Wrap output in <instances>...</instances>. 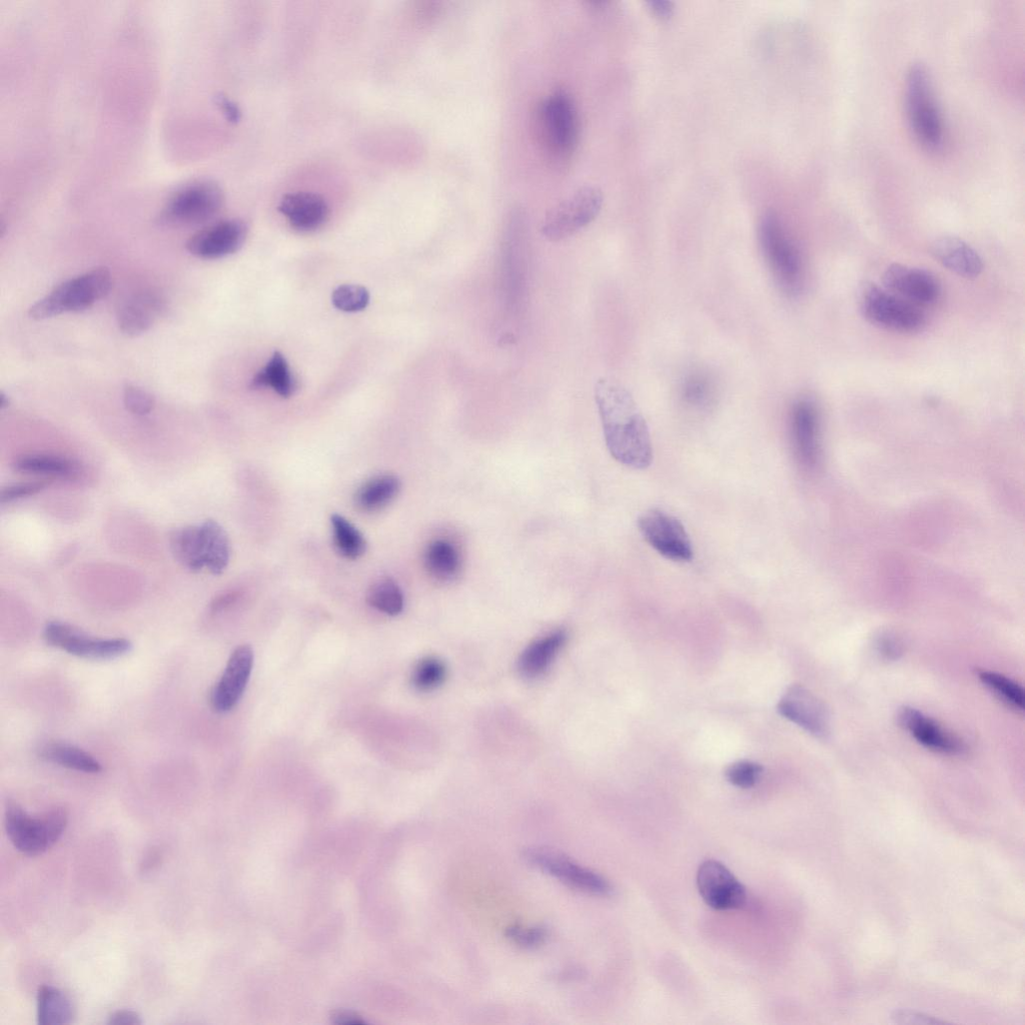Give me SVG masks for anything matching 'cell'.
<instances>
[{
  "label": "cell",
  "instance_id": "obj_1",
  "mask_svg": "<svg viewBox=\"0 0 1025 1025\" xmlns=\"http://www.w3.org/2000/svg\"><path fill=\"white\" fill-rule=\"evenodd\" d=\"M595 401L612 457L628 468H648L653 460L650 432L631 393L614 381L600 379Z\"/></svg>",
  "mask_w": 1025,
  "mask_h": 1025
},
{
  "label": "cell",
  "instance_id": "obj_2",
  "mask_svg": "<svg viewBox=\"0 0 1025 1025\" xmlns=\"http://www.w3.org/2000/svg\"><path fill=\"white\" fill-rule=\"evenodd\" d=\"M530 245L526 215L521 210H514L503 229L499 256V293L509 319H519L527 309L531 272Z\"/></svg>",
  "mask_w": 1025,
  "mask_h": 1025
},
{
  "label": "cell",
  "instance_id": "obj_3",
  "mask_svg": "<svg viewBox=\"0 0 1025 1025\" xmlns=\"http://www.w3.org/2000/svg\"><path fill=\"white\" fill-rule=\"evenodd\" d=\"M905 109L917 142L928 151H939L944 139L943 122L930 75L922 65L912 66L907 73Z\"/></svg>",
  "mask_w": 1025,
  "mask_h": 1025
},
{
  "label": "cell",
  "instance_id": "obj_4",
  "mask_svg": "<svg viewBox=\"0 0 1025 1025\" xmlns=\"http://www.w3.org/2000/svg\"><path fill=\"white\" fill-rule=\"evenodd\" d=\"M113 286L107 268H97L56 287L30 309L32 319L43 321L68 313H79L104 299Z\"/></svg>",
  "mask_w": 1025,
  "mask_h": 1025
},
{
  "label": "cell",
  "instance_id": "obj_5",
  "mask_svg": "<svg viewBox=\"0 0 1025 1025\" xmlns=\"http://www.w3.org/2000/svg\"><path fill=\"white\" fill-rule=\"evenodd\" d=\"M759 240L776 282L783 291L797 294L803 285L802 254L776 214L768 213L763 217L759 227Z\"/></svg>",
  "mask_w": 1025,
  "mask_h": 1025
},
{
  "label": "cell",
  "instance_id": "obj_6",
  "mask_svg": "<svg viewBox=\"0 0 1025 1025\" xmlns=\"http://www.w3.org/2000/svg\"><path fill=\"white\" fill-rule=\"evenodd\" d=\"M69 815L63 807L51 809L35 818L19 804L10 802L6 808L7 833L15 847L31 856L43 854L63 836Z\"/></svg>",
  "mask_w": 1025,
  "mask_h": 1025
},
{
  "label": "cell",
  "instance_id": "obj_7",
  "mask_svg": "<svg viewBox=\"0 0 1025 1025\" xmlns=\"http://www.w3.org/2000/svg\"><path fill=\"white\" fill-rule=\"evenodd\" d=\"M863 317L873 326L899 334H916L926 326L925 314L875 284H866L860 296Z\"/></svg>",
  "mask_w": 1025,
  "mask_h": 1025
},
{
  "label": "cell",
  "instance_id": "obj_8",
  "mask_svg": "<svg viewBox=\"0 0 1025 1025\" xmlns=\"http://www.w3.org/2000/svg\"><path fill=\"white\" fill-rule=\"evenodd\" d=\"M603 203L600 189L579 188L548 212L541 226L542 236L552 243L575 236L596 220Z\"/></svg>",
  "mask_w": 1025,
  "mask_h": 1025
},
{
  "label": "cell",
  "instance_id": "obj_9",
  "mask_svg": "<svg viewBox=\"0 0 1025 1025\" xmlns=\"http://www.w3.org/2000/svg\"><path fill=\"white\" fill-rule=\"evenodd\" d=\"M224 201V193L216 183L193 182L172 196L161 213L160 223L170 227L205 224L219 214Z\"/></svg>",
  "mask_w": 1025,
  "mask_h": 1025
},
{
  "label": "cell",
  "instance_id": "obj_10",
  "mask_svg": "<svg viewBox=\"0 0 1025 1025\" xmlns=\"http://www.w3.org/2000/svg\"><path fill=\"white\" fill-rule=\"evenodd\" d=\"M540 135L555 158H567L577 145L579 121L572 98L564 91L548 96L538 112Z\"/></svg>",
  "mask_w": 1025,
  "mask_h": 1025
},
{
  "label": "cell",
  "instance_id": "obj_11",
  "mask_svg": "<svg viewBox=\"0 0 1025 1025\" xmlns=\"http://www.w3.org/2000/svg\"><path fill=\"white\" fill-rule=\"evenodd\" d=\"M638 528L646 542L660 555L674 562L693 559L694 550L683 524L661 509H650L638 520Z\"/></svg>",
  "mask_w": 1025,
  "mask_h": 1025
},
{
  "label": "cell",
  "instance_id": "obj_12",
  "mask_svg": "<svg viewBox=\"0 0 1025 1025\" xmlns=\"http://www.w3.org/2000/svg\"><path fill=\"white\" fill-rule=\"evenodd\" d=\"M46 642L77 657L109 660L121 657L132 649L125 638H97L67 623L54 621L44 631Z\"/></svg>",
  "mask_w": 1025,
  "mask_h": 1025
},
{
  "label": "cell",
  "instance_id": "obj_13",
  "mask_svg": "<svg viewBox=\"0 0 1025 1025\" xmlns=\"http://www.w3.org/2000/svg\"><path fill=\"white\" fill-rule=\"evenodd\" d=\"M523 856L528 863L574 888L596 895H609L612 892L611 884L603 876L561 853L545 848H528Z\"/></svg>",
  "mask_w": 1025,
  "mask_h": 1025
},
{
  "label": "cell",
  "instance_id": "obj_14",
  "mask_svg": "<svg viewBox=\"0 0 1025 1025\" xmlns=\"http://www.w3.org/2000/svg\"><path fill=\"white\" fill-rule=\"evenodd\" d=\"M884 289L920 308L936 304L941 284L930 272L901 264L890 265L883 274Z\"/></svg>",
  "mask_w": 1025,
  "mask_h": 1025
},
{
  "label": "cell",
  "instance_id": "obj_15",
  "mask_svg": "<svg viewBox=\"0 0 1025 1025\" xmlns=\"http://www.w3.org/2000/svg\"><path fill=\"white\" fill-rule=\"evenodd\" d=\"M697 885L701 897L713 909H738L746 902L745 887L725 865L716 860L701 864Z\"/></svg>",
  "mask_w": 1025,
  "mask_h": 1025
},
{
  "label": "cell",
  "instance_id": "obj_16",
  "mask_svg": "<svg viewBox=\"0 0 1025 1025\" xmlns=\"http://www.w3.org/2000/svg\"><path fill=\"white\" fill-rule=\"evenodd\" d=\"M248 233L249 228L244 221L226 220L196 233L186 247L197 258L222 259L239 252L246 243Z\"/></svg>",
  "mask_w": 1025,
  "mask_h": 1025
},
{
  "label": "cell",
  "instance_id": "obj_17",
  "mask_svg": "<svg viewBox=\"0 0 1025 1025\" xmlns=\"http://www.w3.org/2000/svg\"><path fill=\"white\" fill-rule=\"evenodd\" d=\"M780 715L811 735L826 738L831 718L827 706L801 685L791 686L778 704Z\"/></svg>",
  "mask_w": 1025,
  "mask_h": 1025
},
{
  "label": "cell",
  "instance_id": "obj_18",
  "mask_svg": "<svg viewBox=\"0 0 1025 1025\" xmlns=\"http://www.w3.org/2000/svg\"><path fill=\"white\" fill-rule=\"evenodd\" d=\"M254 665V652L248 645L238 647L211 693V705L219 713L232 710L242 698Z\"/></svg>",
  "mask_w": 1025,
  "mask_h": 1025
},
{
  "label": "cell",
  "instance_id": "obj_19",
  "mask_svg": "<svg viewBox=\"0 0 1025 1025\" xmlns=\"http://www.w3.org/2000/svg\"><path fill=\"white\" fill-rule=\"evenodd\" d=\"M897 720L918 743L930 750L950 755L961 754L965 750L962 740L915 708H901Z\"/></svg>",
  "mask_w": 1025,
  "mask_h": 1025
},
{
  "label": "cell",
  "instance_id": "obj_20",
  "mask_svg": "<svg viewBox=\"0 0 1025 1025\" xmlns=\"http://www.w3.org/2000/svg\"><path fill=\"white\" fill-rule=\"evenodd\" d=\"M791 440L801 465L813 468L819 459V414L809 399L797 401L791 414Z\"/></svg>",
  "mask_w": 1025,
  "mask_h": 1025
},
{
  "label": "cell",
  "instance_id": "obj_21",
  "mask_svg": "<svg viewBox=\"0 0 1025 1025\" xmlns=\"http://www.w3.org/2000/svg\"><path fill=\"white\" fill-rule=\"evenodd\" d=\"M166 311L163 296L155 292L139 293L120 309L118 325L126 336L139 337L150 331Z\"/></svg>",
  "mask_w": 1025,
  "mask_h": 1025
},
{
  "label": "cell",
  "instance_id": "obj_22",
  "mask_svg": "<svg viewBox=\"0 0 1025 1025\" xmlns=\"http://www.w3.org/2000/svg\"><path fill=\"white\" fill-rule=\"evenodd\" d=\"M279 211L292 228L302 233H311L322 228L329 218V207L320 195L298 192L284 196Z\"/></svg>",
  "mask_w": 1025,
  "mask_h": 1025
},
{
  "label": "cell",
  "instance_id": "obj_23",
  "mask_svg": "<svg viewBox=\"0 0 1025 1025\" xmlns=\"http://www.w3.org/2000/svg\"><path fill=\"white\" fill-rule=\"evenodd\" d=\"M930 252L941 266L958 277L973 280L984 270L983 261L977 251L959 238H938L932 243Z\"/></svg>",
  "mask_w": 1025,
  "mask_h": 1025
},
{
  "label": "cell",
  "instance_id": "obj_24",
  "mask_svg": "<svg viewBox=\"0 0 1025 1025\" xmlns=\"http://www.w3.org/2000/svg\"><path fill=\"white\" fill-rule=\"evenodd\" d=\"M566 639L564 631H555L532 643L520 658L521 673L529 678L542 675L564 646Z\"/></svg>",
  "mask_w": 1025,
  "mask_h": 1025
},
{
  "label": "cell",
  "instance_id": "obj_25",
  "mask_svg": "<svg viewBox=\"0 0 1025 1025\" xmlns=\"http://www.w3.org/2000/svg\"><path fill=\"white\" fill-rule=\"evenodd\" d=\"M424 561L430 576L442 583L455 580L462 568L458 549L447 540L433 541L426 549Z\"/></svg>",
  "mask_w": 1025,
  "mask_h": 1025
},
{
  "label": "cell",
  "instance_id": "obj_26",
  "mask_svg": "<svg viewBox=\"0 0 1025 1025\" xmlns=\"http://www.w3.org/2000/svg\"><path fill=\"white\" fill-rule=\"evenodd\" d=\"M205 568L214 575H221L229 565L231 544L224 528L213 520L201 525Z\"/></svg>",
  "mask_w": 1025,
  "mask_h": 1025
},
{
  "label": "cell",
  "instance_id": "obj_27",
  "mask_svg": "<svg viewBox=\"0 0 1025 1025\" xmlns=\"http://www.w3.org/2000/svg\"><path fill=\"white\" fill-rule=\"evenodd\" d=\"M42 759L79 772L98 774L102 764L87 751L63 742L45 744L40 750Z\"/></svg>",
  "mask_w": 1025,
  "mask_h": 1025
},
{
  "label": "cell",
  "instance_id": "obj_28",
  "mask_svg": "<svg viewBox=\"0 0 1025 1025\" xmlns=\"http://www.w3.org/2000/svg\"><path fill=\"white\" fill-rule=\"evenodd\" d=\"M170 546L175 559L186 569L200 572L205 568L201 526H189L173 531Z\"/></svg>",
  "mask_w": 1025,
  "mask_h": 1025
},
{
  "label": "cell",
  "instance_id": "obj_29",
  "mask_svg": "<svg viewBox=\"0 0 1025 1025\" xmlns=\"http://www.w3.org/2000/svg\"><path fill=\"white\" fill-rule=\"evenodd\" d=\"M298 381L281 352H275L268 365L252 380L253 390L272 388L283 398L292 397L298 390Z\"/></svg>",
  "mask_w": 1025,
  "mask_h": 1025
},
{
  "label": "cell",
  "instance_id": "obj_30",
  "mask_svg": "<svg viewBox=\"0 0 1025 1025\" xmlns=\"http://www.w3.org/2000/svg\"><path fill=\"white\" fill-rule=\"evenodd\" d=\"M401 483L392 475H383L372 479L357 492L355 502L357 508L366 513H375L386 508L399 494Z\"/></svg>",
  "mask_w": 1025,
  "mask_h": 1025
},
{
  "label": "cell",
  "instance_id": "obj_31",
  "mask_svg": "<svg viewBox=\"0 0 1025 1025\" xmlns=\"http://www.w3.org/2000/svg\"><path fill=\"white\" fill-rule=\"evenodd\" d=\"M75 1009L71 999L59 988L44 985L38 994V1019L40 1024H69L73 1021Z\"/></svg>",
  "mask_w": 1025,
  "mask_h": 1025
},
{
  "label": "cell",
  "instance_id": "obj_32",
  "mask_svg": "<svg viewBox=\"0 0 1025 1025\" xmlns=\"http://www.w3.org/2000/svg\"><path fill=\"white\" fill-rule=\"evenodd\" d=\"M15 470L27 474H41L61 478H75L80 474L77 463L67 458L50 455H31L20 458Z\"/></svg>",
  "mask_w": 1025,
  "mask_h": 1025
},
{
  "label": "cell",
  "instance_id": "obj_33",
  "mask_svg": "<svg viewBox=\"0 0 1025 1025\" xmlns=\"http://www.w3.org/2000/svg\"><path fill=\"white\" fill-rule=\"evenodd\" d=\"M333 539L337 551L350 560L364 555L367 543L361 532L346 518L335 514L331 518Z\"/></svg>",
  "mask_w": 1025,
  "mask_h": 1025
},
{
  "label": "cell",
  "instance_id": "obj_34",
  "mask_svg": "<svg viewBox=\"0 0 1025 1025\" xmlns=\"http://www.w3.org/2000/svg\"><path fill=\"white\" fill-rule=\"evenodd\" d=\"M368 603L377 610L397 616L404 609V595L399 585L391 578L374 582L367 594Z\"/></svg>",
  "mask_w": 1025,
  "mask_h": 1025
},
{
  "label": "cell",
  "instance_id": "obj_35",
  "mask_svg": "<svg viewBox=\"0 0 1025 1025\" xmlns=\"http://www.w3.org/2000/svg\"><path fill=\"white\" fill-rule=\"evenodd\" d=\"M715 396V383L705 372H693L682 382L681 397L686 405L695 409L708 407Z\"/></svg>",
  "mask_w": 1025,
  "mask_h": 1025
},
{
  "label": "cell",
  "instance_id": "obj_36",
  "mask_svg": "<svg viewBox=\"0 0 1025 1025\" xmlns=\"http://www.w3.org/2000/svg\"><path fill=\"white\" fill-rule=\"evenodd\" d=\"M978 678L1003 702L1016 710L1024 709V691L1016 682L1002 674L986 670L979 671Z\"/></svg>",
  "mask_w": 1025,
  "mask_h": 1025
},
{
  "label": "cell",
  "instance_id": "obj_37",
  "mask_svg": "<svg viewBox=\"0 0 1025 1025\" xmlns=\"http://www.w3.org/2000/svg\"><path fill=\"white\" fill-rule=\"evenodd\" d=\"M446 678V667L436 658L420 661L412 674V684L419 691H431L439 687Z\"/></svg>",
  "mask_w": 1025,
  "mask_h": 1025
},
{
  "label": "cell",
  "instance_id": "obj_38",
  "mask_svg": "<svg viewBox=\"0 0 1025 1025\" xmlns=\"http://www.w3.org/2000/svg\"><path fill=\"white\" fill-rule=\"evenodd\" d=\"M333 305L340 311L346 313H357L364 311L370 303L369 291L357 285H343L337 288L332 295Z\"/></svg>",
  "mask_w": 1025,
  "mask_h": 1025
},
{
  "label": "cell",
  "instance_id": "obj_39",
  "mask_svg": "<svg viewBox=\"0 0 1025 1025\" xmlns=\"http://www.w3.org/2000/svg\"><path fill=\"white\" fill-rule=\"evenodd\" d=\"M762 773V767L751 761H739L726 770L727 780L736 787L750 788L756 784Z\"/></svg>",
  "mask_w": 1025,
  "mask_h": 1025
},
{
  "label": "cell",
  "instance_id": "obj_40",
  "mask_svg": "<svg viewBox=\"0 0 1025 1025\" xmlns=\"http://www.w3.org/2000/svg\"><path fill=\"white\" fill-rule=\"evenodd\" d=\"M124 403L133 414L145 416L150 414L156 405L154 396L135 385H128L124 391Z\"/></svg>",
  "mask_w": 1025,
  "mask_h": 1025
},
{
  "label": "cell",
  "instance_id": "obj_41",
  "mask_svg": "<svg viewBox=\"0 0 1025 1025\" xmlns=\"http://www.w3.org/2000/svg\"><path fill=\"white\" fill-rule=\"evenodd\" d=\"M548 935V931L544 927H524L521 925H513L507 928L506 936L511 939L514 943L523 947H535L542 944Z\"/></svg>",
  "mask_w": 1025,
  "mask_h": 1025
},
{
  "label": "cell",
  "instance_id": "obj_42",
  "mask_svg": "<svg viewBox=\"0 0 1025 1025\" xmlns=\"http://www.w3.org/2000/svg\"><path fill=\"white\" fill-rule=\"evenodd\" d=\"M875 649L877 654L886 661H896L904 652L901 639L890 632L881 633L876 638Z\"/></svg>",
  "mask_w": 1025,
  "mask_h": 1025
},
{
  "label": "cell",
  "instance_id": "obj_43",
  "mask_svg": "<svg viewBox=\"0 0 1025 1025\" xmlns=\"http://www.w3.org/2000/svg\"><path fill=\"white\" fill-rule=\"evenodd\" d=\"M890 1022L893 1024H917L936 1025L944 1024L946 1021L939 1020L933 1016L909 1009H895L890 1013Z\"/></svg>",
  "mask_w": 1025,
  "mask_h": 1025
},
{
  "label": "cell",
  "instance_id": "obj_44",
  "mask_svg": "<svg viewBox=\"0 0 1025 1025\" xmlns=\"http://www.w3.org/2000/svg\"><path fill=\"white\" fill-rule=\"evenodd\" d=\"M49 485L50 483L48 482H30L10 486L3 490L2 502L11 503L16 500L34 496L45 490Z\"/></svg>",
  "mask_w": 1025,
  "mask_h": 1025
},
{
  "label": "cell",
  "instance_id": "obj_45",
  "mask_svg": "<svg viewBox=\"0 0 1025 1025\" xmlns=\"http://www.w3.org/2000/svg\"><path fill=\"white\" fill-rule=\"evenodd\" d=\"M648 10L659 21H669L674 15V4L671 2H663V0H652L647 3Z\"/></svg>",
  "mask_w": 1025,
  "mask_h": 1025
},
{
  "label": "cell",
  "instance_id": "obj_46",
  "mask_svg": "<svg viewBox=\"0 0 1025 1025\" xmlns=\"http://www.w3.org/2000/svg\"><path fill=\"white\" fill-rule=\"evenodd\" d=\"M110 1024H125V1025H137L142 1024L140 1015L131 1010H120L115 1012L109 1020Z\"/></svg>",
  "mask_w": 1025,
  "mask_h": 1025
},
{
  "label": "cell",
  "instance_id": "obj_47",
  "mask_svg": "<svg viewBox=\"0 0 1025 1025\" xmlns=\"http://www.w3.org/2000/svg\"><path fill=\"white\" fill-rule=\"evenodd\" d=\"M219 104L222 106L229 120L232 122H238L241 118L239 109L225 98H220Z\"/></svg>",
  "mask_w": 1025,
  "mask_h": 1025
},
{
  "label": "cell",
  "instance_id": "obj_48",
  "mask_svg": "<svg viewBox=\"0 0 1025 1025\" xmlns=\"http://www.w3.org/2000/svg\"><path fill=\"white\" fill-rule=\"evenodd\" d=\"M235 598V595L231 593L216 598L211 605V611L217 613L228 608L235 601Z\"/></svg>",
  "mask_w": 1025,
  "mask_h": 1025
},
{
  "label": "cell",
  "instance_id": "obj_49",
  "mask_svg": "<svg viewBox=\"0 0 1025 1025\" xmlns=\"http://www.w3.org/2000/svg\"><path fill=\"white\" fill-rule=\"evenodd\" d=\"M161 859V854L158 850H152L143 864L144 870H151L156 867Z\"/></svg>",
  "mask_w": 1025,
  "mask_h": 1025
},
{
  "label": "cell",
  "instance_id": "obj_50",
  "mask_svg": "<svg viewBox=\"0 0 1025 1025\" xmlns=\"http://www.w3.org/2000/svg\"><path fill=\"white\" fill-rule=\"evenodd\" d=\"M335 1018L338 1019L339 1023H349V1024H363L364 1023L360 1018H358V1016L353 1015L350 1012L349 1013L348 1012H338L335 1015Z\"/></svg>",
  "mask_w": 1025,
  "mask_h": 1025
},
{
  "label": "cell",
  "instance_id": "obj_51",
  "mask_svg": "<svg viewBox=\"0 0 1025 1025\" xmlns=\"http://www.w3.org/2000/svg\"><path fill=\"white\" fill-rule=\"evenodd\" d=\"M11 404L10 398L5 393L0 394V408L3 410L8 408Z\"/></svg>",
  "mask_w": 1025,
  "mask_h": 1025
}]
</instances>
